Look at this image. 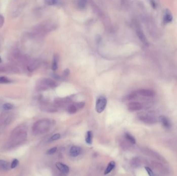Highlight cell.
Segmentation results:
<instances>
[{
  "mask_svg": "<svg viewBox=\"0 0 177 176\" xmlns=\"http://www.w3.org/2000/svg\"><path fill=\"white\" fill-rule=\"evenodd\" d=\"M51 125V121L48 119H42L35 122L32 127V132L35 135H41L48 132Z\"/></svg>",
  "mask_w": 177,
  "mask_h": 176,
  "instance_id": "6da1fadb",
  "label": "cell"
},
{
  "mask_svg": "<svg viewBox=\"0 0 177 176\" xmlns=\"http://www.w3.org/2000/svg\"><path fill=\"white\" fill-rule=\"evenodd\" d=\"M27 136V134L25 129H23L22 127H18L11 135V143L13 142L12 144L15 145L21 143L26 139Z\"/></svg>",
  "mask_w": 177,
  "mask_h": 176,
  "instance_id": "7a4b0ae2",
  "label": "cell"
},
{
  "mask_svg": "<svg viewBox=\"0 0 177 176\" xmlns=\"http://www.w3.org/2000/svg\"><path fill=\"white\" fill-rule=\"evenodd\" d=\"M57 86L56 82L50 79H43L38 82L36 85L38 90L43 91L53 88Z\"/></svg>",
  "mask_w": 177,
  "mask_h": 176,
  "instance_id": "3957f363",
  "label": "cell"
},
{
  "mask_svg": "<svg viewBox=\"0 0 177 176\" xmlns=\"http://www.w3.org/2000/svg\"><path fill=\"white\" fill-rule=\"evenodd\" d=\"M107 100L104 96H100L97 98L95 104V110L98 113H102L105 109L107 105Z\"/></svg>",
  "mask_w": 177,
  "mask_h": 176,
  "instance_id": "277c9868",
  "label": "cell"
},
{
  "mask_svg": "<svg viewBox=\"0 0 177 176\" xmlns=\"http://www.w3.org/2000/svg\"><path fill=\"white\" fill-rule=\"evenodd\" d=\"M139 119L145 123L149 124H153L156 122V120L154 117L148 115H141L139 116Z\"/></svg>",
  "mask_w": 177,
  "mask_h": 176,
  "instance_id": "5b68a950",
  "label": "cell"
},
{
  "mask_svg": "<svg viewBox=\"0 0 177 176\" xmlns=\"http://www.w3.org/2000/svg\"><path fill=\"white\" fill-rule=\"evenodd\" d=\"M136 33L139 39L145 45L148 46L149 45V42L145 36V35L139 27H137L136 28Z\"/></svg>",
  "mask_w": 177,
  "mask_h": 176,
  "instance_id": "8992f818",
  "label": "cell"
},
{
  "mask_svg": "<svg viewBox=\"0 0 177 176\" xmlns=\"http://www.w3.org/2000/svg\"><path fill=\"white\" fill-rule=\"evenodd\" d=\"M127 109L131 112L137 111L141 110L143 109V105L139 102H132L128 103L127 105Z\"/></svg>",
  "mask_w": 177,
  "mask_h": 176,
  "instance_id": "52a82bcc",
  "label": "cell"
},
{
  "mask_svg": "<svg viewBox=\"0 0 177 176\" xmlns=\"http://www.w3.org/2000/svg\"><path fill=\"white\" fill-rule=\"evenodd\" d=\"M137 94L147 97H152L155 95V92L148 89H140L137 91Z\"/></svg>",
  "mask_w": 177,
  "mask_h": 176,
  "instance_id": "ba28073f",
  "label": "cell"
},
{
  "mask_svg": "<svg viewBox=\"0 0 177 176\" xmlns=\"http://www.w3.org/2000/svg\"><path fill=\"white\" fill-rule=\"evenodd\" d=\"M55 165L57 169L59 171H60L62 173L65 174H67L69 173V168L67 165H65V164L61 162H57Z\"/></svg>",
  "mask_w": 177,
  "mask_h": 176,
  "instance_id": "9c48e42d",
  "label": "cell"
},
{
  "mask_svg": "<svg viewBox=\"0 0 177 176\" xmlns=\"http://www.w3.org/2000/svg\"><path fill=\"white\" fill-rule=\"evenodd\" d=\"M173 19L172 13L170 10L167 9L165 11L164 15V22L166 24V23H170L172 21Z\"/></svg>",
  "mask_w": 177,
  "mask_h": 176,
  "instance_id": "30bf717a",
  "label": "cell"
},
{
  "mask_svg": "<svg viewBox=\"0 0 177 176\" xmlns=\"http://www.w3.org/2000/svg\"><path fill=\"white\" fill-rule=\"evenodd\" d=\"M81 153V149L79 147L77 146H72L70 149L69 154L70 155L73 157H78Z\"/></svg>",
  "mask_w": 177,
  "mask_h": 176,
  "instance_id": "8fae6325",
  "label": "cell"
},
{
  "mask_svg": "<svg viewBox=\"0 0 177 176\" xmlns=\"http://www.w3.org/2000/svg\"><path fill=\"white\" fill-rule=\"evenodd\" d=\"M69 101V98H57L54 99V104L56 107L58 106H62V105L65 104V103L68 102Z\"/></svg>",
  "mask_w": 177,
  "mask_h": 176,
  "instance_id": "7c38bea8",
  "label": "cell"
},
{
  "mask_svg": "<svg viewBox=\"0 0 177 176\" xmlns=\"http://www.w3.org/2000/svg\"><path fill=\"white\" fill-rule=\"evenodd\" d=\"M10 168V164L6 161L0 160V170H8Z\"/></svg>",
  "mask_w": 177,
  "mask_h": 176,
  "instance_id": "4fadbf2b",
  "label": "cell"
},
{
  "mask_svg": "<svg viewBox=\"0 0 177 176\" xmlns=\"http://www.w3.org/2000/svg\"><path fill=\"white\" fill-rule=\"evenodd\" d=\"M43 110H45V111L50 112V113H54L56 112L57 111L56 106L54 104V105H51L50 104H45L44 105Z\"/></svg>",
  "mask_w": 177,
  "mask_h": 176,
  "instance_id": "5bb4252c",
  "label": "cell"
},
{
  "mask_svg": "<svg viewBox=\"0 0 177 176\" xmlns=\"http://www.w3.org/2000/svg\"><path fill=\"white\" fill-rule=\"evenodd\" d=\"M159 119L160 122L162 123V124L165 127V128H169L170 127V123L168 119L167 118H166L165 116H161L159 117Z\"/></svg>",
  "mask_w": 177,
  "mask_h": 176,
  "instance_id": "9a60e30c",
  "label": "cell"
},
{
  "mask_svg": "<svg viewBox=\"0 0 177 176\" xmlns=\"http://www.w3.org/2000/svg\"><path fill=\"white\" fill-rule=\"evenodd\" d=\"M115 166V163L114 161H112L110 162L107 167V168H106V169L104 172V174H107L109 173L114 168Z\"/></svg>",
  "mask_w": 177,
  "mask_h": 176,
  "instance_id": "2e32d148",
  "label": "cell"
},
{
  "mask_svg": "<svg viewBox=\"0 0 177 176\" xmlns=\"http://www.w3.org/2000/svg\"><path fill=\"white\" fill-rule=\"evenodd\" d=\"M78 110V109L75 104H71L68 105L67 108V112L70 114H75Z\"/></svg>",
  "mask_w": 177,
  "mask_h": 176,
  "instance_id": "e0dca14e",
  "label": "cell"
},
{
  "mask_svg": "<svg viewBox=\"0 0 177 176\" xmlns=\"http://www.w3.org/2000/svg\"><path fill=\"white\" fill-rule=\"evenodd\" d=\"M93 142V133L91 131H88L86 136V142L87 144L91 145Z\"/></svg>",
  "mask_w": 177,
  "mask_h": 176,
  "instance_id": "ac0fdd59",
  "label": "cell"
},
{
  "mask_svg": "<svg viewBox=\"0 0 177 176\" xmlns=\"http://www.w3.org/2000/svg\"><path fill=\"white\" fill-rule=\"evenodd\" d=\"M58 61V56L57 55H54L53 61L52 64V69L53 71H55L57 69V63Z\"/></svg>",
  "mask_w": 177,
  "mask_h": 176,
  "instance_id": "d6986e66",
  "label": "cell"
},
{
  "mask_svg": "<svg viewBox=\"0 0 177 176\" xmlns=\"http://www.w3.org/2000/svg\"><path fill=\"white\" fill-rule=\"evenodd\" d=\"M125 138L128 140V141L130 142L131 143L133 144H135L136 143V139L134 138V137L133 136H132L131 134H129L128 133H125Z\"/></svg>",
  "mask_w": 177,
  "mask_h": 176,
  "instance_id": "ffe728a7",
  "label": "cell"
},
{
  "mask_svg": "<svg viewBox=\"0 0 177 176\" xmlns=\"http://www.w3.org/2000/svg\"><path fill=\"white\" fill-rule=\"evenodd\" d=\"M15 108V106L11 103H6L3 105V109L5 111H9L13 110Z\"/></svg>",
  "mask_w": 177,
  "mask_h": 176,
  "instance_id": "44dd1931",
  "label": "cell"
},
{
  "mask_svg": "<svg viewBox=\"0 0 177 176\" xmlns=\"http://www.w3.org/2000/svg\"><path fill=\"white\" fill-rule=\"evenodd\" d=\"M11 82V81L6 77H0V84H8Z\"/></svg>",
  "mask_w": 177,
  "mask_h": 176,
  "instance_id": "7402d4cb",
  "label": "cell"
},
{
  "mask_svg": "<svg viewBox=\"0 0 177 176\" xmlns=\"http://www.w3.org/2000/svg\"><path fill=\"white\" fill-rule=\"evenodd\" d=\"M61 138V135L59 133H56L53 134L48 140L49 142H52L53 141H55V140H58Z\"/></svg>",
  "mask_w": 177,
  "mask_h": 176,
  "instance_id": "603a6c76",
  "label": "cell"
},
{
  "mask_svg": "<svg viewBox=\"0 0 177 176\" xmlns=\"http://www.w3.org/2000/svg\"><path fill=\"white\" fill-rule=\"evenodd\" d=\"M87 3V0H79L78 2V7L80 9H84L86 6Z\"/></svg>",
  "mask_w": 177,
  "mask_h": 176,
  "instance_id": "cb8c5ba5",
  "label": "cell"
},
{
  "mask_svg": "<svg viewBox=\"0 0 177 176\" xmlns=\"http://www.w3.org/2000/svg\"><path fill=\"white\" fill-rule=\"evenodd\" d=\"M19 163V161L18 159H14L13 162L10 164V168L12 169L15 168L18 165Z\"/></svg>",
  "mask_w": 177,
  "mask_h": 176,
  "instance_id": "d4e9b609",
  "label": "cell"
},
{
  "mask_svg": "<svg viewBox=\"0 0 177 176\" xmlns=\"http://www.w3.org/2000/svg\"><path fill=\"white\" fill-rule=\"evenodd\" d=\"M56 150H57V147H53L46 152V155H53L54 153H55V152L56 151Z\"/></svg>",
  "mask_w": 177,
  "mask_h": 176,
  "instance_id": "484cf974",
  "label": "cell"
},
{
  "mask_svg": "<svg viewBox=\"0 0 177 176\" xmlns=\"http://www.w3.org/2000/svg\"><path fill=\"white\" fill-rule=\"evenodd\" d=\"M46 3L49 5H54L57 4L58 0H46Z\"/></svg>",
  "mask_w": 177,
  "mask_h": 176,
  "instance_id": "4316f807",
  "label": "cell"
},
{
  "mask_svg": "<svg viewBox=\"0 0 177 176\" xmlns=\"http://www.w3.org/2000/svg\"><path fill=\"white\" fill-rule=\"evenodd\" d=\"M137 92H134L131 93L130 94H129V95L127 96V99L128 100H131L134 99L137 97Z\"/></svg>",
  "mask_w": 177,
  "mask_h": 176,
  "instance_id": "83f0119b",
  "label": "cell"
},
{
  "mask_svg": "<svg viewBox=\"0 0 177 176\" xmlns=\"http://www.w3.org/2000/svg\"><path fill=\"white\" fill-rule=\"evenodd\" d=\"M75 104L76 105L78 110H80V109H82L85 107V103L84 102H78V103H75Z\"/></svg>",
  "mask_w": 177,
  "mask_h": 176,
  "instance_id": "f1b7e54d",
  "label": "cell"
},
{
  "mask_svg": "<svg viewBox=\"0 0 177 176\" xmlns=\"http://www.w3.org/2000/svg\"><path fill=\"white\" fill-rule=\"evenodd\" d=\"M70 74V71L68 69H66V70H64V71L63 72V76L64 78H67L68 77V76Z\"/></svg>",
  "mask_w": 177,
  "mask_h": 176,
  "instance_id": "f546056e",
  "label": "cell"
},
{
  "mask_svg": "<svg viewBox=\"0 0 177 176\" xmlns=\"http://www.w3.org/2000/svg\"><path fill=\"white\" fill-rule=\"evenodd\" d=\"M145 169L146 170H147V171L148 172V173L150 175H153V172L152 171V170L148 167H145Z\"/></svg>",
  "mask_w": 177,
  "mask_h": 176,
  "instance_id": "4dcf8cb0",
  "label": "cell"
},
{
  "mask_svg": "<svg viewBox=\"0 0 177 176\" xmlns=\"http://www.w3.org/2000/svg\"><path fill=\"white\" fill-rule=\"evenodd\" d=\"M133 162H132V164L134 165V166H137L138 164H139V161L138 159H134Z\"/></svg>",
  "mask_w": 177,
  "mask_h": 176,
  "instance_id": "1f68e13d",
  "label": "cell"
},
{
  "mask_svg": "<svg viewBox=\"0 0 177 176\" xmlns=\"http://www.w3.org/2000/svg\"><path fill=\"white\" fill-rule=\"evenodd\" d=\"M1 62H2V59H1V57H0V63H1Z\"/></svg>",
  "mask_w": 177,
  "mask_h": 176,
  "instance_id": "d6a6232c",
  "label": "cell"
}]
</instances>
